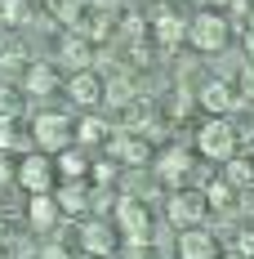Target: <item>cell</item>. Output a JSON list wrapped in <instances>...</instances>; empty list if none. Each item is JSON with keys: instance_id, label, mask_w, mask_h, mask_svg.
<instances>
[{"instance_id": "cell-1", "label": "cell", "mask_w": 254, "mask_h": 259, "mask_svg": "<svg viewBox=\"0 0 254 259\" xmlns=\"http://www.w3.org/2000/svg\"><path fill=\"white\" fill-rule=\"evenodd\" d=\"M196 152L205 161H228L236 156V130L223 121V116H210L201 130H196Z\"/></svg>"}, {"instance_id": "cell-2", "label": "cell", "mask_w": 254, "mask_h": 259, "mask_svg": "<svg viewBox=\"0 0 254 259\" xmlns=\"http://www.w3.org/2000/svg\"><path fill=\"white\" fill-rule=\"evenodd\" d=\"M187 40L201 54H219L228 45V18H223L219 9H201V14L187 23Z\"/></svg>"}, {"instance_id": "cell-3", "label": "cell", "mask_w": 254, "mask_h": 259, "mask_svg": "<svg viewBox=\"0 0 254 259\" xmlns=\"http://www.w3.org/2000/svg\"><path fill=\"white\" fill-rule=\"evenodd\" d=\"M31 143H36V152H63V148H72V116L40 112L36 125H31Z\"/></svg>"}, {"instance_id": "cell-4", "label": "cell", "mask_w": 254, "mask_h": 259, "mask_svg": "<svg viewBox=\"0 0 254 259\" xmlns=\"http://www.w3.org/2000/svg\"><path fill=\"white\" fill-rule=\"evenodd\" d=\"M165 214H170V224H174V228H196L205 214H210V201H205V192L178 188L174 197H170V206H165Z\"/></svg>"}, {"instance_id": "cell-5", "label": "cell", "mask_w": 254, "mask_h": 259, "mask_svg": "<svg viewBox=\"0 0 254 259\" xmlns=\"http://www.w3.org/2000/svg\"><path fill=\"white\" fill-rule=\"evenodd\" d=\"M116 224H121V233H125L129 246H143L147 241V201H138V197H121L116 201Z\"/></svg>"}, {"instance_id": "cell-6", "label": "cell", "mask_w": 254, "mask_h": 259, "mask_svg": "<svg viewBox=\"0 0 254 259\" xmlns=\"http://www.w3.org/2000/svg\"><path fill=\"white\" fill-rule=\"evenodd\" d=\"M14 179L23 183L27 192H49L54 188V165H49V156L45 152H27L23 161H18V175Z\"/></svg>"}, {"instance_id": "cell-7", "label": "cell", "mask_w": 254, "mask_h": 259, "mask_svg": "<svg viewBox=\"0 0 254 259\" xmlns=\"http://www.w3.org/2000/svg\"><path fill=\"white\" fill-rule=\"evenodd\" d=\"M107 152H112V161L143 165V161L152 156V148H147V139H143V134H134V130H116V134L107 139Z\"/></svg>"}, {"instance_id": "cell-8", "label": "cell", "mask_w": 254, "mask_h": 259, "mask_svg": "<svg viewBox=\"0 0 254 259\" xmlns=\"http://www.w3.org/2000/svg\"><path fill=\"white\" fill-rule=\"evenodd\" d=\"M201 107L210 112V116H228V112H236V107H245V99L232 90L228 80H205L201 85Z\"/></svg>"}, {"instance_id": "cell-9", "label": "cell", "mask_w": 254, "mask_h": 259, "mask_svg": "<svg viewBox=\"0 0 254 259\" xmlns=\"http://www.w3.org/2000/svg\"><path fill=\"white\" fill-rule=\"evenodd\" d=\"M152 36H156L161 50H178V45L187 40V23L178 18L174 9H156L152 14Z\"/></svg>"}, {"instance_id": "cell-10", "label": "cell", "mask_w": 254, "mask_h": 259, "mask_svg": "<svg viewBox=\"0 0 254 259\" xmlns=\"http://www.w3.org/2000/svg\"><path fill=\"white\" fill-rule=\"evenodd\" d=\"M67 94H72V103H76V107L94 112V107L103 103V76H98V72H72Z\"/></svg>"}, {"instance_id": "cell-11", "label": "cell", "mask_w": 254, "mask_h": 259, "mask_svg": "<svg viewBox=\"0 0 254 259\" xmlns=\"http://www.w3.org/2000/svg\"><path fill=\"white\" fill-rule=\"evenodd\" d=\"M178 259H219V241L201 228H183L178 237Z\"/></svg>"}, {"instance_id": "cell-12", "label": "cell", "mask_w": 254, "mask_h": 259, "mask_svg": "<svg viewBox=\"0 0 254 259\" xmlns=\"http://www.w3.org/2000/svg\"><path fill=\"white\" fill-rule=\"evenodd\" d=\"M112 246H116V237H112V228L103 219H85L80 224V250L85 255H112Z\"/></svg>"}, {"instance_id": "cell-13", "label": "cell", "mask_w": 254, "mask_h": 259, "mask_svg": "<svg viewBox=\"0 0 254 259\" xmlns=\"http://www.w3.org/2000/svg\"><path fill=\"white\" fill-rule=\"evenodd\" d=\"M58 58L67 63V72H89L94 50H89V40H85L80 31H67V36H63V45H58Z\"/></svg>"}, {"instance_id": "cell-14", "label": "cell", "mask_w": 254, "mask_h": 259, "mask_svg": "<svg viewBox=\"0 0 254 259\" xmlns=\"http://www.w3.org/2000/svg\"><path fill=\"white\" fill-rule=\"evenodd\" d=\"M27 219H31L36 233H49L54 224H58V201H54V192H31V201H27Z\"/></svg>"}, {"instance_id": "cell-15", "label": "cell", "mask_w": 254, "mask_h": 259, "mask_svg": "<svg viewBox=\"0 0 254 259\" xmlns=\"http://www.w3.org/2000/svg\"><path fill=\"white\" fill-rule=\"evenodd\" d=\"M103 99H107V107H129L134 99H138V85H134V76H125V72H112V76H107V85H103Z\"/></svg>"}, {"instance_id": "cell-16", "label": "cell", "mask_w": 254, "mask_h": 259, "mask_svg": "<svg viewBox=\"0 0 254 259\" xmlns=\"http://www.w3.org/2000/svg\"><path fill=\"white\" fill-rule=\"evenodd\" d=\"M156 170H161V179H165V183H183L187 175H192V152H183V148H165Z\"/></svg>"}, {"instance_id": "cell-17", "label": "cell", "mask_w": 254, "mask_h": 259, "mask_svg": "<svg viewBox=\"0 0 254 259\" xmlns=\"http://www.w3.org/2000/svg\"><path fill=\"white\" fill-rule=\"evenodd\" d=\"M23 90H27V94H36V99H40V94H54V90H58L54 67H49V63H31V67L23 72Z\"/></svg>"}, {"instance_id": "cell-18", "label": "cell", "mask_w": 254, "mask_h": 259, "mask_svg": "<svg viewBox=\"0 0 254 259\" xmlns=\"http://www.w3.org/2000/svg\"><path fill=\"white\" fill-rule=\"evenodd\" d=\"M54 201H58V214H85L89 206V192H85V183H63L58 192H54Z\"/></svg>"}, {"instance_id": "cell-19", "label": "cell", "mask_w": 254, "mask_h": 259, "mask_svg": "<svg viewBox=\"0 0 254 259\" xmlns=\"http://www.w3.org/2000/svg\"><path fill=\"white\" fill-rule=\"evenodd\" d=\"M58 175L67 183H85V175H89V161H85V152H76V148H63L58 152Z\"/></svg>"}, {"instance_id": "cell-20", "label": "cell", "mask_w": 254, "mask_h": 259, "mask_svg": "<svg viewBox=\"0 0 254 259\" xmlns=\"http://www.w3.org/2000/svg\"><path fill=\"white\" fill-rule=\"evenodd\" d=\"M223 179H228L232 188H250V183H254V161H250V156H228Z\"/></svg>"}, {"instance_id": "cell-21", "label": "cell", "mask_w": 254, "mask_h": 259, "mask_svg": "<svg viewBox=\"0 0 254 259\" xmlns=\"http://www.w3.org/2000/svg\"><path fill=\"white\" fill-rule=\"evenodd\" d=\"M72 139L85 143V148H89V143H103V139H107V125H103L98 116H85L80 125H72Z\"/></svg>"}, {"instance_id": "cell-22", "label": "cell", "mask_w": 254, "mask_h": 259, "mask_svg": "<svg viewBox=\"0 0 254 259\" xmlns=\"http://www.w3.org/2000/svg\"><path fill=\"white\" fill-rule=\"evenodd\" d=\"M232 197H236V188H232L228 179H210V183H205V201H210L214 210H228Z\"/></svg>"}, {"instance_id": "cell-23", "label": "cell", "mask_w": 254, "mask_h": 259, "mask_svg": "<svg viewBox=\"0 0 254 259\" xmlns=\"http://www.w3.org/2000/svg\"><path fill=\"white\" fill-rule=\"evenodd\" d=\"M23 116V94L14 85H0V121H18Z\"/></svg>"}, {"instance_id": "cell-24", "label": "cell", "mask_w": 254, "mask_h": 259, "mask_svg": "<svg viewBox=\"0 0 254 259\" xmlns=\"http://www.w3.org/2000/svg\"><path fill=\"white\" fill-rule=\"evenodd\" d=\"M23 58H27V45L23 40H0V67H23Z\"/></svg>"}, {"instance_id": "cell-25", "label": "cell", "mask_w": 254, "mask_h": 259, "mask_svg": "<svg viewBox=\"0 0 254 259\" xmlns=\"http://www.w3.org/2000/svg\"><path fill=\"white\" fill-rule=\"evenodd\" d=\"M27 143H31V139H27V134H18V130H14V121H0V152H9V148H27ZM31 148H36V143H31Z\"/></svg>"}, {"instance_id": "cell-26", "label": "cell", "mask_w": 254, "mask_h": 259, "mask_svg": "<svg viewBox=\"0 0 254 259\" xmlns=\"http://www.w3.org/2000/svg\"><path fill=\"white\" fill-rule=\"evenodd\" d=\"M23 18H27L23 0H0V23H23Z\"/></svg>"}, {"instance_id": "cell-27", "label": "cell", "mask_w": 254, "mask_h": 259, "mask_svg": "<svg viewBox=\"0 0 254 259\" xmlns=\"http://www.w3.org/2000/svg\"><path fill=\"white\" fill-rule=\"evenodd\" d=\"M236 94H241L245 103H254V63H245V67H241V80H236Z\"/></svg>"}, {"instance_id": "cell-28", "label": "cell", "mask_w": 254, "mask_h": 259, "mask_svg": "<svg viewBox=\"0 0 254 259\" xmlns=\"http://www.w3.org/2000/svg\"><path fill=\"white\" fill-rule=\"evenodd\" d=\"M89 179H94V183H112V179H116V165H112V161H94Z\"/></svg>"}, {"instance_id": "cell-29", "label": "cell", "mask_w": 254, "mask_h": 259, "mask_svg": "<svg viewBox=\"0 0 254 259\" xmlns=\"http://www.w3.org/2000/svg\"><path fill=\"white\" fill-rule=\"evenodd\" d=\"M14 175H18V165H14V161H9L5 152H0V183H9Z\"/></svg>"}, {"instance_id": "cell-30", "label": "cell", "mask_w": 254, "mask_h": 259, "mask_svg": "<svg viewBox=\"0 0 254 259\" xmlns=\"http://www.w3.org/2000/svg\"><path fill=\"white\" fill-rule=\"evenodd\" d=\"M236 250H241V255H250V259H254V233H241V241H236Z\"/></svg>"}, {"instance_id": "cell-31", "label": "cell", "mask_w": 254, "mask_h": 259, "mask_svg": "<svg viewBox=\"0 0 254 259\" xmlns=\"http://www.w3.org/2000/svg\"><path fill=\"white\" fill-rule=\"evenodd\" d=\"M40 259H72V255H67V250L54 241V246H45V250H40Z\"/></svg>"}, {"instance_id": "cell-32", "label": "cell", "mask_w": 254, "mask_h": 259, "mask_svg": "<svg viewBox=\"0 0 254 259\" xmlns=\"http://www.w3.org/2000/svg\"><path fill=\"white\" fill-rule=\"evenodd\" d=\"M85 5H89V9H98V14H107V9H112L116 0H85Z\"/></svg>"}, {"instance_id": "cell-33", "label": "cell", "mask_w": 254, "mask_h": 259, "mask_svg": "<svg viewBox=\"0 0 254 259\" xmlns=\"http://www.w3.org/2000/svg\"><path fill=\"white\" fill-rule=\"evenodd\" d=\"M245 58L254 63V31H245Z\"/></svg>"}, {"instance_id": "cell-34", "label": "cell", "mask_w": 254, "mask_h": 259, "mask_svg": "<svg viewBox=\"0 0 254 259\" xmlns=\"http://www.w3.org/2000/svg\"><path fill=\"white\" fill-rule=\"evenodd\" d=\"M245 31H254V14H250V23H245Z\"/></svg>"}, {"instance_id": "cell-35", "label": "cell", "mask_w": 254, "mask_h": 259, "mask_svg": "<svg viewBox=\"0 0 254 259\" xmlns=\"http://www.w3.org/2000/svg\"><path fill=\"white\" fill-rule=\"evenodd\" d=\"M201 5H205V9H210V5H214V0H201Z\"/></svg>"}, {"instance_id": "cell-36", "label": "cell", "mask_w": 254, "mask_h": 259, "mask_svg": "<svg viewBox=\"0 0 254 259\" xmlns=\"http://www.w3.org/2000/svg\"><path fill=\"white\" fill-rule=\"evenodd\" d=\"M0 259H5V246H0Z\"/></svg>"}, {"instance_id": "cell-37", "label": "cell", "mask_w": 254, "mask_h": 259, "mask_svg": "<svg viewBox=\"0 0 254 259\" xmlns=\"http://www.w3.org/2000/svg\"><path fill=\"white\" fill-rule=\"evenodd\" d=\"M0 237H5V228H0Z\"/></svg>"}, {"instance_id": "cell-38", "label": "cell", "mask_w": 254, "mask_h": 259, "mask_svg": "<svg viewBox=\"0 0 254 259\" xmlns=\"http://www.w3.org/2000/svg\"><path fill=\"white\" fill-rule=\"evenodd\" d=\"M45 5H49V0H45Z\"/></svg>"}]
</instances>
